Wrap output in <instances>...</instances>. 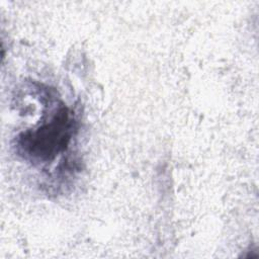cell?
Masks as SVG:
<instances>
[{
    "instance_id": "1",
    "label": "cell",
    "mask_w": 259,
    "mask_h": 259,
    "mask_svg": "<svg viewBox=\"0 0 259 259\" xmlns=\"http://www.w3.org/2000/svg\"><path fill=\"white\" fill-rule=\"evenodd\" d=\"M75 130L73 113L66 106H61L48 123L17 137V152L32 162L52 161L67 149Z\"/></svg>"
}]
</instances>
